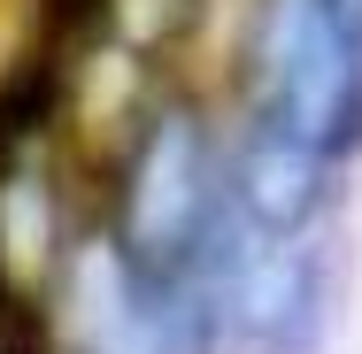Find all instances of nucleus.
I'll return each mask as SVG.
<instances>
[{"label":"nucleus","instance_id":"2","mask_svg":"<svg viewBox=\"0 0 362 354\" xmlns=\"http://www.w3.org/2000/svg\"><path fill=\"white\" fill-rule=\"evenodd\" d=\"M332 154L308 139V131H293L286 116H255L247 124V146H239V162H231V208L239 223H255V231H278V239H300L316 208H324V185H332Z\"/></svg>","mask_w":362,"mask_h":354},{"label":"nucleus","instance_id":"1","mask_svg":"<svg viewBox=\"0 0 362 354\" xmlns=\"http://www.w3.org/2000/svg\"><path fill=\"white\" fill-rule=\"evenodd\" d=\"M231 223V185L216 177V146L201 116L170 108L154 116L124 162V201H116V247L139 278H170L209 262Z\"/></svg>","mask_w":362,"mask_h":354}]
</instances>
